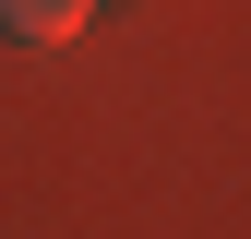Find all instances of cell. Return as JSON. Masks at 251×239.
I'll return each mask as SVG.
<instances>
[{
    "instance_id": "cell-1",
    "label": "cell",
    "mask_w": 251,
    "mask_h": 239,
    "mask_svg": "<svg viewBox=\"0 0 251 239\" xmlns=\"http://www.w3.org/2000/svg\"><path fill=\"white\" fill-rule=\"evenodd\" d=\"M84 12H96V0H0V36L60 48V36H84Z\"/></svg>"
}]
</instances>
